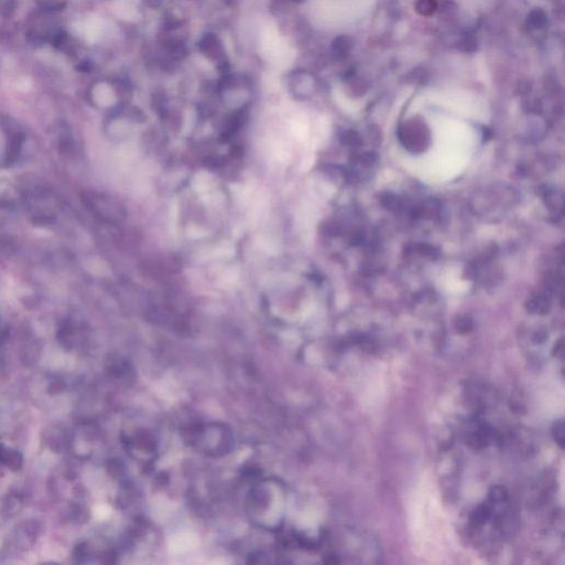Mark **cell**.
Segmentation results:
<instances>
[{
	"label": "cell",
	"instance_id": "cell-1",
	"mask_svg": "<svg viewBox=\"0 0 565 565\" xmlns=\"http://www.w3.org/2000/svg\"><path fill=\"white\" fill-rule=\"evenodd\" d=\"M287 492L277 478H264L253 485L245 500V511L252 524L266 531H280L284 525Z\"/></svg>",
	"mask_w": 565,
	"mask_h": 565
},
{
	"label": "cell",
	"instance_id": "cell-2",
	"mask_svg": "<svg viewBox=\"0 0 565 565\" xmlns=\"http://www.w3.org/2000/svg\"><path fill=\"white\" fill-rule=\"evenodd\" d=\"M184 440L197 452L209 457H221L230 453L234 446V435L230 427L221 423H198L184 431Z\"/></svg>",
	"mask_w": 565,
	"mask_h": 565
},
{
	"label": "cell",
	"instance_id": "cell-3",
	"mask_svg": "<svg viewBox=\"0 0 565 565\" xmlns=\"http://www.w3.org/2000/svg\"><path fill=\"white\" fill-rule=\"evenodd\" d=\"M399 139L405 148L413 153H421L425 150L430 142V135L423 123L412 119L399 128Z\"/></svg>",
	"mask_w": 565,
	"mask_h": 565
},
{
	"label": "cell",
	"instance_id": "cell-4",
	"mask_svg": "<svg viewBox=\"0 0 565 565\" xmlns=\"http://www.w3.org/2000/svg\"><path fill=\"white\" fill-rule=\"evenodd\" d=\"M127 445L128 449L134 454L136 458L138 457L141 462L148 463L154 459L156 452L155 440L146 431L138 432L133 437L128 438Z\"/></svg>",
	"mask_w": 565,
	"mask_h": 565
},
{
	"label": "cell",
	"instance_id": "cell-5",
	"mask_svg": "<svg viewBox=\"0 0 565 565\" xmlns=\"http://www.w3.org/2000/svg\"><path fill=\"white\" fill-rule=\"evenodd\" d=\"M550 307V299L546 295H538L533 297L528 304V308L532 312H547Z\"/></svg>",
	"mask_w": 565,
	"mask_h": 565
},
{
	"label": "cell",
	"instance_id": "cell-6",
	"mask_svg": "<svg viewBox=\"0 0 565 565\" xmlns=\"http://www.w3.org/2000/svg\"><path fill=\"white\" fill-rule=\"evenodd\" d=\"M436 10H437L436 0H417L415 4V11L420 16L430 17Z\"/></svg>",
	"mask_w": 565,
	"mask_h": 565
},
{
	"label": "cell",
	"instance_id": "cell-7",
	"mask_svg": "<svg viewBox=\"0 0 565 565\" xmlns=\"http://www.w3.org/2000/svg\"><path fill=\"white\" fill-rule=\"evenodd\" d=\"M547 21H548V18L546 12L541 9H535L531 11V13L529 15V18H528V24L532 28H534V29L542 28L547 24Z\"/></svg>",
	"mask_w": 565,
	"mask_h": 565
},
{
	"label": "cell",
	"instance_id": "cell-8",
	"mask_svg": "<svg viewBox=\"0 0 565 565\" xmlns=\"http://www.w3.org/2000/svg\"><path fill=\"white\" fill-rule=\"evenodd\" d=\"M381 202L385 206V208L391 211H397L403 206L402 200L399 197L392 195V194H385L381 198Z\"/></svg>",
	"mask_w": 565,
	"mask_h": 565
},
{
	"label": "cell",
	"instance_id": "cell-9",
	"mask_svg": "<svg viewBox=\"0 0 565 565\" xmlns=\"http://www.w3.org/2000/svg\"><path fill=\"white\" fill-rule=\"evenodd\" d=\"M0 459L5 462L8 466L15 467V468H18L20 466V462H21L19 454L11 452L9 449H6L4 452H2V454H0Z\"/></svg>",
	"mask_w": 565,
	"mask_h": 565
},
{
	"label": "cell",
	"instance_id": "cell-10",
	"mask_svg": "<svg viewBox=\"0 0 565 565\" xmlns=\"http://www.w3.org/2000/svg\"><path fill=\"white\" fill-rule=\"evenodd\" d=\"M415 249L417 251V253H420L421 255L431 257V259H435V257H437V254H438V252L436 251L435 247H433L430 244H425V243H421V244H417L415 246Z\"/></svg>",
	"mask_w": 565,
	"mask_h": 565
},
{
	"label": "cell",
	"instance_id": "cell-11",
	"mask_svg": "<svg viewBox=\"0 0 565 565\" xmlns=\"http://www.w3.org/2000/svg\"><path fill=\"white\" fill-rule=\"evenodd\" d=\"M343 138H345L346 144L351 147H359L362 144V139L360 137V135L353 131L347 132L345 136H343Z\"/></svg>",
	"mask_w": 565,
	"mask_h": 565
},
{
	"label": "cell",
	"instance_id": "cell-12",
	"mask_svg": "<svg viewBox=\"0 0 565 565\" xmlns=\"http://www.w3.org/2000/svg\"><path fill=\"white\" fill-rule=\"evenodd\" d=\"M358 161H359L361 164H363V166H371L372 163H374L376 161V156L375 154H372V153H364V154H361L360 156H358Z\"/></svg>",
	"mask_w": 565,
	"mask_h": 565
},
{
	"label": "cell",
	"instance_id": "cell-13",
	"mask_svg": "<svg viewBox=\"0 0 565 565\" xmlns=\"http://www.w3.org/2000/svg\"><path fill=\"white\" fill-rule=\"evenodd\" d=\"M458 327L461 330H465V331H468L470 327H471V323L470 320L468 318H462L459 321H458Z\"/></svg>",
	"mask_w": 565,
	"mask_h": 565
}]
</instances>
